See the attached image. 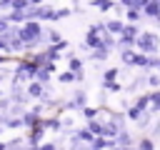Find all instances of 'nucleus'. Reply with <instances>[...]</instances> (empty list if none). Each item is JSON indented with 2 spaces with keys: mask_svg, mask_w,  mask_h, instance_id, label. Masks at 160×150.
Returning <instances> with one entry per match:
<instances>
[{
  "mask_svg": "<svg viewBox=\"0 0 160 150\" xmlns=\"http://www.w3.org/2000/svg\"><path fill=\"white\" fill-rule=\"evenodd\" d=\"M122 30H125V22L122 20H110V22H105V32H115V35H122Z\"/></svg>",
  "mask_w": 160,
  "mask_h": 150,
  "instance_id": "obj_3",
  "label": "nucleus"
},
{
  "mask_svg": "<svg viewBox=\"0 0 160 150\" xmlns=\"http://www.w3.org/2000/svg\"><path fill=\"white\" fill-rule=\"evenodd\" d=\"M0 125H2V115H0Z\"/></svg>",
  "mask_w": 160,
  "mask_h": 150,
  "instance_id": "obj_19",
  "label": "nucleus"
},
{
  "mask_svg": "<svg viewBox=\"0 0 160 150\" xmlns=\"http://www.w3.org/2000/svg\"><path fill=\"white\" fill-rule=\"evenodd\" d=\"M108 55H110V50H102V48H100V50H90V58H92V60H105Z\"/></svg>",
  "mask_w": 160,
  "mask_h": 150,
  "instance_id": "obj_9",
  "label": "nucleus"
},
{
  "mask_svg": "<svg viewBox=\"0 0 160 150\" xmlns=\"http://www.w3.org/2000/svg\"><path fill=\"white\" fill-rule=\"evenodd\" d=\"M5 150H28V142L22 138H12L10 142H5Z\"/></svg>",
  "mask_w": 160,
  "mask_h": 150,
  "instance_id": "obj_4",
  "label": "nucleus"
},
{
  "mask_svg": "<svg viewBox=\"0 0 160 150\" xmlns=\"http://www.w3.org/2000/svg\"><path fill=\"white\" fill-rule=\"evenodd\" d=\"M70 15V8H62V10H55V15H52V22L55 20H60V18H68Z\"/></svg>",
  "mask_w": 160,
  "mask_h": 150,
  "instance_id": "obj_14",
  "label": "nucleus"
},
{
  "mask_svg": "<svg viewBox=\"0 0 160 150\" xmlns=\"http://www.w3.org/2000/svg\"><path fill=\"white\" fill-rule=\"evenodd\" d=\"M0 150H5V142H0Z\"/></svg>",
  "mask_w": 160,
  "mask_h": 150,
  "instance_id": "obj_18",
  "label": "nucleus"
},
{
  "mask_svg": "<svg viewBox=\"0 0 160 150\" xmlns=\"http://www.w3.org/2000/svg\"><path fill=\"white\" fill-rule=\"evenodd\" d=\"M125 115H128L130 120H140V115H142V110H138V108L132 105V108H128V112H125Z\"/></svg>",
  "mask_w": 160,
  "mask_h": 150,
  "instance_id": "obj_13",
  "label": "nucleus"
},
{
  "mask_svg": "<svg viewBox=\"0 0 160 150\" xmlns=\"http://www.w3.org/2000/svg\"><path fill=\"white\" fill-rule=\"evenodd\" d=\"M135 48L142 52V55H155L158 48H160V38L155 32H140L138 40H135Z\"/></svg>",
  "mask_w": 160,
  "mask_h": 150,
  "instance_id": "obj_1",
  "label": "nucleus"
},
{
  "mask_svg": "<svg viewBox=\"0 0 160 150\" xmlns=\"http://www.w3.org/2000/svg\"><path fill=\"white\" fill-rule=\"evenodd\" d=\"M135 55H138L135 50H120V58H122L125 65H132V62H135Z\"/></svg>",
  "mask_w": 160,
  "mask_h": 150,
  "instance_id": "obj_7",
  "label": "nucleus"
},
{
  "mask_svg": "<svg viewBox=\"0 0 160 150\" xmlns=\"http://www.w3.org/2000/svg\"><path fill=\"white\" fill-rule=\"evenodd\" d=\"M158 70H160V62H158Z\"/></svg>",
  "mask_w": 160,
  "mask_h": 150,
  "instance_id": "obj_20",
  "label": "nucleus"
},
{
  "mask_svg": "<svg viewBox=\"0 0 160 150\" xmlns=\"http://www.w3.org/2000/svg\"><path fill=\"white\" fill-rule=\"evenodd\" d=\"M58 80H60V82H75V72H70V70H68V72H60Z\"/></svg>",
  "mask_w": 160,
  "mask_h": 150,
  "instance_id": "obj_12",
  "label": "nucleus"
},
{
  "mask_svg": "<svg viewBox=\"0 0 160 150\" xmlns=\"http://www.w3.org/2000/svg\"><path fill=\"white\" fill-rule=\"evenodd\" d=\"M35 150H58V148H55V145H52V142H45V145H38V148H35Z\"/></svg>",
  "mask_w": 160,
  "mask_h": 150,
  "instance_id": "obj_15",
  "label": "nucleus"
},
{
  "mask_svg": "<svg viewBox=\"0 0 160 150\" xmlns=\"http://www.w3.org/2000/svg\"><path fill=\"white\" fill-rule=\"evenodd\" d=\"M115 78H118V70H115V68L105 70V75H102V85H110V82H115Z\"/></svg>",
  "mask_w": 160,
  "mask_h": 150,
  "instance_id": "obj_8",
  "label": "nucleus"
},
{
  "mask_svg": "<svg viewBox=\"0 0 160 150\" xmlns=\"http://www.w3.org/2000/svg\"><path fill=\"white\" fill-rule=\"evenodd\" d=\"M42 2H45V0H30V5H32V8H38V5H42Z\"/></svg>",
  "mask_w": 160,
  "mask_h": 150,
  "instance_id": "obj_16",
  "label": "nucleus"
},
{
  "mask_svg": "<svg viewBox=\"0 0 160 150\" xmlns=\"http://www.w3.org/2000/svg\"><path fill=\"white\" fill-rule=\"evenodd\" d=\"M25 95H28V100L30 98H42V100H50L48 98V90H45V85L42 82H28V88H25Z\"/></svg>",
  "mask_w": 160,
  "mask_h": 150,
  "instance_id": "obj_2",
  "label": "nucleus"
},
{
  "mask_svg": "<svg viewBox=\"0 0 160 150\" xmlns=\"http://www.w3.org/2000/svg\"><path fill=\"white\" fill-rule=\"evenodd\" d=\"M68 68H70V72H82V60L80 58H72V55H68Z\"/></svg>",
  "mask_w": 160,
  "mask_h": 150,
  "instance_id": "obj_5",
  "label": "nucleus"
},
{
  "mask_svg": "<svg viewBox=\"0 0 160 150\" xmlns=\"http://www.w3.org/2000/svg\"><path fill=\"white\" fill-rule=\"evenodd\" d=\"M92 5H98L100 10H110V8H115L112 0H92Z\"/></svg>",
  "mask_w": 160,
  "mask_h": 150,
  "instance_id": "obj_11",
  "label": "nucleus"
},
{
  "mask_svg": "<svg viewBox=\"0 0 160 150\" xmlns=\"http://www.w3.org/2000/svg\"><path fill=\"white\" fill-rule=\"evenodd\" d=\"M125 12H128V22H132V25L142 18V12H140V10H125Z\"/></svg>",
  "mask_w": 160,
  "mask_h": 150,
  "instance_id": "obj_10",
  "label": "nucleus"
},
{
  "mask_svg": "<svg viewBox=\"0 0 160 150\" xmlns=\"http://www.w3.org/2000/svg\"><path fill=\"white\" fill-rule=\"evenodd\" d=\"M30 8V0H10V10L12 12H25Z\"/></svg>",
  "mask_w": 160,
  "mask_h": 150,
  "instance_id": "obj_6",
  "label": "nucleus"
},
{
  "mask_svg": "<svg viewBox=\"0 0 160 150\" xmlns=\"http://www.w3.org/2000/svg\"><path fill=\"white\" fill-rule=\"evenodd\" d=\"M5 60H8V58H5V55H2V52H0V65H2V62H5Z\"/></svg>",
  "mask_w": 160,
  "mask_h": 150,
  "instance_id": "obj_17",
  "label": "nucleus"
}]
</instances>
